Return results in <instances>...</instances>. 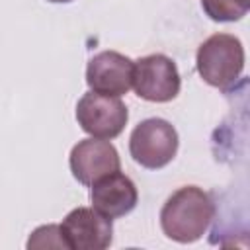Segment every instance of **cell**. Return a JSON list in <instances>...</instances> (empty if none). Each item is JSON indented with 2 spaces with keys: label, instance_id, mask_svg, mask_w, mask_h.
<instances>
[{
  "label": "cell",
  "instance_id": "1",
  "mask_svg": "<svg viewBox=\"0 0 250 250\" xmlns=\"http://www.w3.org/2000/svg\"><path fill=\"white\" fill-rule=\"evenodd\" d=\"M213 217L211 197L197 186H184L166 199L160 211V227L168 238L188 244L207 232Z\"/></svg>",
  "mask_w": 250,
  "mask_h": 250
},
{
  "label": "cell",
  "instance_id": "2",
  "mask_svg": "<svg viewBox=\"0 0 250 250\" xmlns=\"http://www.w3.org/2000/svg\"><path fill=\"white\" fill-rule=\"evenodd\" d=\"M244 68V47L229 33H215L197 49V72L215 88H229Z\"/></svg>",
  "mask_w": 250,
  "mask_h": 250
},
{
  "label": "cell",
  "instance_id": "3",
  "mask_svg": "<svg viewBox=\"0 0 250 250\" xmlns=\"http://www.w3.org/2000/svg\"><path fill=\"white\" fill-rule=\"evenodd\" d=\"M178 150V133L160 117L141 121L129 137V152L137 164L148 170L166 166Z\"/></svg>",
  "mask_w": 250,
  "mask_h": 250
},
{
  "label": "cell",
  "instance_id": "4",
  "mask_svg": "<svg viewBox=\"0 0 250 250\" xmlns=\"http://www.w3.org/2000/svg\"><path fill=\"white\" fill-rule=\"evenodd\" d=\"M180 72L166 55H146L133 62V88L146 102H170L180 92Z\"/></svg>",
  "mask_w": 250,
  "mask_h": 250
},
{
  "label": "cell",
  "instance_id": "5",
  "mask_svg": "<svg viewBox=\"0 0 250 250\" xmlns=\"http://www.w3.org/2000/svg\"><path fill=\"white\" fill-rule=\"evenodd\" d=\"M129 119L125 104L115 96H104L96 92L84 94L76 104V121L88 135L96 139L117 137Z\"/></svg>",
  "mask_w": 250,
  "mask_h": 250
},
{
  "label": "cell",
  "instance_id": "6",
  "mask_svg": "<svg viewBox=\"0 0 250 250\" xmlns=\"http://www.w3.org/2000/svg\"><path fill=\"white\" fill-rule=\"evenodd\" d=\"M59 227L66 250H104L113 238L111 219L94 207L72 209Z\"/></svg>",
  "mask_w": 250,
  "mask_h": 250
},
{
  "label": "cell",
  "instance_id": "7",
  "mask_svg": "<svg viewBox=\"0 0 250 250\" xmlns=\"http://www.w3.org/2000/svg\"><path fill=\"white\" fill-rule=\"evenodd\" d=\"M86 82L96 94L119 98L133 86V61L117 51H102L90 59Z\"/></svg>",
  "mask_w": 250,
  "mask_h": 250
},
{
  "label": "cell",
  "instance_id": "8",
  "mask_svg": "<svg viewBox=\"0 0 250 250\" xmlns=\"http://www.w3.org/2000/svg\"><path fill=\"white\" fill-rule=\"evenodd\" d=\"M70 170L72 176L84 184L92 186L102 176L119 170V154L107 139H84L78 141L70 150Z\"/></svg>",
  "mask_w": 250,
  "mask_h": 250
},
{
  "label": "cell",
  "instance_id": "9",
  "mask_svg": "<svg viewBox=\"0 0 250 250\" xmlns=\"http://www.w3.org/2000/svg\"><path fill=\"white\" fill-rule=\"evenodd\" d=\"M90 199L94 209H98L109 219H117L135 209L139 193L133 180L117 170L107 176H102L92 184Z\"/></svg>",
  "mask_w": 250,
  "mask_h": 250
},
{
  "label": "cell",
  "instance_id": "10",
  "mask_svg": "<svg viewBox=\"0 0 250 250\" xmlns=\"http://www.w3.org/2000/svg\"><path fill=\"white\" fill-rule=\"evenodd\" d=\"M203 12L213 21H236L250 10V0H201Z\"/></svg>",
  "mask_w": 250,
  "mask_h": 250
},
{
  "label": "cell",
  "instance_id": "11",
  "mask_svg": "<svg viewBox=\"0 0 250 250\" xmlns=\"http://www.w3.org/2000/svg\"><path fill=\"white\" fill-rule=\"evenodd\" d=\"M27 248L35 250V248H66L62 236H61V227L59 225H43L39 229H35L27 240Z\"/></svg>",
  "mask_w": 250,
  "mask_h": 250
},
{
  "label": "cell",
  "instance_id": "12",
  "mask_svg": "<svg viewBox=\"0 0 250 250\" xmlns=\"http://www.w3.org/2000/svg\"><path fill=\"white\" fill-rule=\"evenodd\" d=\"M47 2H55V4H64V2H72V0H47Z\"/></svg>",
  "mask_w": 250,
  "mask_h": 250
}]
</instances>
